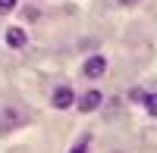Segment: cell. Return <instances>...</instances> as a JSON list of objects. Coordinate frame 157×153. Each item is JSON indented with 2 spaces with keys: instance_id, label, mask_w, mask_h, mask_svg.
I'll return each instance as SVG.
<instances>
[{
  "instance_id": "cell-1",
  "label": "cell",
  "mask_w": 157,
  "mask_h": 153,
  "mask_svg": "<svg viewBox=\"0 0 157 153\" xmlns=\"http://www.w3.org/2000/svg\"><path fill=\"white\" fill-rule=\"evenodd\" d=\"M50 103H54V109H69V106H75V91L69 84H60L50 97Z\"/></svg>"
},
{
  "instance_id": "cell-2",
  "label": "cell",
  "mask_w": 157,
  "mask_h": 153,
  "mask_svg": "<svg viewBox=\"0 0 157 153\" xmlns=\"http://www.w3.org/2000/svg\"><path fill=\"white\" fill-rule=\"evenodd\" d=\"M104 72H107V59H104V56H88L85 66H82L85 78H104Z\"/></svg>"
},
{
  "instance_id": "cell-3",
  "label": "cell",
  "mask_w": 157,
  "mask_h": 153,
  "mask_svg": "<svg viewBox=\"0 0 157 153\" xmlns=\"http://www.w3.org/2000/svg\"><path fill=\"white\" fill-rule=\"evenodd\" d=\"M3 37H6V47H13V50H22L25 44H29V34H25L22 25H10Z\"/></svg>"
},
{
  "instance_id": "cell-4",
  "label": "cell",
  "mask_w": 157,
  "mask_h": 153,
  "mask_svg": "<svg viewBox=\"0 0 157 153\" xmlns=\"http://www.w3.org/2000/svg\"><path fill=\"white\" fill-rule=\"evenodd\" d=\"M101 103H104V94H101V91H85L82 97H78L75 109H78V112H91V109H98Z\"/></svg>"
},
{
  "instance_id": "cell-5",
  "label": "cell",
  "mask_w": 157,
  "mask_h": 153,
  "mask_svg": "<svg viewBox=\"0 0 157 153\" xmlns=\"http://www.w3.org/2000/svg\"><path fill=\"white\" fill-rule=\"evenodd\" d=\"M16 125H19V112L13 109V106H6L3 112H0V134H10Z\"/></svg>"
},
{
  "instance_id": "cell-6",
  "label": "cell",
  "mask_w": 157,
  "mask_h": 153,
  "mask_svg": "<svg viewBox=\"0 0 157 153\" xmlns=\"http://www.w3.org/2000/svg\"><path fill=\"white\" fill-rule=\"evenodd\" d=\"M88 147H91V137H88V134H82V137L72 144V150H69V153H88Z\"/></svg>"
},
{
  "instance_id": "cell-7",
  "label": "cell",
  "mask_w": 157,
  "mask_h": 153,
  "mask_svg": "<svg viewBox=\"0 0 157 153\" xmlns=\"http://www.w3.org/2000/svg\"><path fill=\"white\" fill-rule=\"evenodd\" d=\"M141 103H145V109L157 119V94H145V100H141Z\"/></svg>"
},
{
  "instance_id": "cell-8",
  "label": "cell",
  "mask_w": 157,
  "mask_h": 153,
  "mask_svg": "<svg viewBox=\"0 0 157 153\" xmlns=\"http://www.w3.org/2000/svg\"><path fill=\"white\" fill-rule=\"evenodd\" d=\"M16 3H19V0H0V16L13 12V9H16Z\"/></svg>"
},
{
  "instance_id": "cell-9",
  "label": "cell",
  "mask_w": 157,
  "mask_h": 153,
  "mask_svg": "<svg viewBox=\"0 0 157 153\" xmlns=\"http://www.w3.org/2000/svg\"><path fill=\"white\" fill-rule=\"evenodd\" d=\"M145 94H148V91H138V87H135V91H132V100H138V103H141V100H145Z\"/></svg>"
},
{
  "instance_id": "cell-10",
  "label": "cell",
  "mask_w": 157,
  "mask_h": 153,
  "mask_svg": "<svg viewBox=\"0 0 157 153\" xmlns=\"http://www.w3.org/2000/svg\"><path fill=\"white\" fill-rule=\"evenodd\" d=\"M120 3H126V6H132V3H138V0H120Z\"/></svg>"
}]
</instances>
